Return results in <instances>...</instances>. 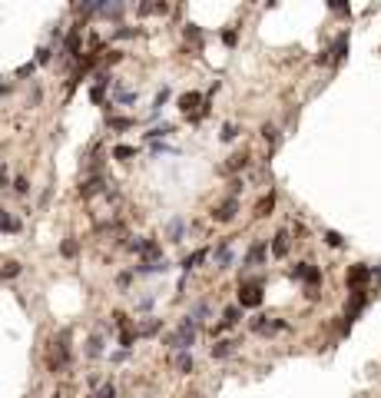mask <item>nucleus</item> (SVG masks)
Masks as SVG:
<instances>
[{"label": "nucleus", "mask_w": 381, "mask_h": 398, "mask_svg": "<svg viewBox=\"0 0 381 398\" xmlns=\"http://www.w3.org/2000/svg\"><path fill=\"white\" fill-rule=\"evenodd\" d=\"M262 136H265V143H272V146H275L279 133H275V127H272V123H265V127H262Z\"/></svg>", "instance_id": "7c9ffc66"}, {"label": "nucleus", "mask_w": 381, "mask_h": 398, "mask_svg": "<svg viewBox=\"0 0 381 398\" xmlns=\"http://www.w3.org/2000/svg\"><path fill=\"white\" fill-rule=\"evenodd\" d=\"M196 332H199V322H196L193 316H186V319H182V325H179V332L169 335V345L179 348V352H189V348L196 345Z\"/></svg>", "instance_id": "f257e3e1"}, {"label": "nucleus", "mask_w": 381, "mask_h": 398, "mask_svg": "<svg viewBox=\"0 0 381 398\" xmlns=\"http://www.w3.org/2000/svg\"><path fill=\"white\" fill-rule=\"evenodd\" d=\"M96 398H116V385H113V382H107V385L96 392Z\"/></svg>", "instance_id": "2f4dec72"}, {"label": "nucleus", "mask_w": 381, "mask_h": 398, "mask_svg": "<svg viewBox=\"0 0 381 398\" xmlns=\"http://www.w3.org/2000/svg\"><path fill=\"white\" fill-rule=\"evenodd\" d=\"M206 256H209V249H196L193 256H186V262H182V269H186V272H189V269H196V265H199L202 259H206Z\"/></svg>", "instance_id": "aec40b11"}, {"label": "nucleus", "mask_w": 381, "mask_h": 398, "mask_svg": "<svg viewBox=\"0 0 381 398\" xmlns=\"http://www.w3.org/2000/svg\"><path fill=\"white\" fill-rule=\"evenodd\" d=\"M133 272H136V276H163V272H169V262H166V259L139 262V265H133Z\"/></svg>", "instance_id": "39448f33"}, {"label": "nucleus", "mask_w": 381, "mask_h": 398, "mask_svg": "<svg viewBox=\"0 0 381 398\" xmlns=\"http://www.w3.org/2000/svg\"><path fill=\"white\" fill-rule=\"evenodd\" d=\"M173 365H176V368H179V372H182V375H189V372H193V368H196V362H193V355H189V352H176V359H173Z\"/></svg>", "instance_id": "f8f14e48"}, {"label": "nucleus", "mask_w": 381, "mask_h": 398, "mask_svg": "<svg viewBox=\"0 0 381 398\" xmlns=\"http://www.w3.org/2000/svg\"><path fill=\"white\" fill-rule=\"evenodd\" d=\"M186 37H189V40H199V37H202V33H199V27H196V24H189V27H186Z\"/></svg>", "instance_id": "c9c22d12"}, {"label": "nucleus", "mask_w": 381, "mask_h": 398, "mask_svg": "<svg viewBox=\"0 0 381 398\" xmlns=\"http://www.w3.org/2000/svg\"><path fill=\"white\" fill-rule=\"evenodd\" d=\"M150 305H153V296H143V299H139V302H136V309H143V312H146V309H150Z\"/></svg>", "instance_id": "4c0bfd02"}, {"label": "nucleus", "mask_w": 381, "mask_h": 398, "mask_svg": "<svg viewBox=\"0 0 381 398\" xmlns=\"http://www.w3.org/2000/svg\"><path fill=\"white\" fill-rule=\"evenodd\" d=\"M199 103H202L199 93H182L179 96V110H182V113H189V116H196V107H199Z\"/></svg>", "instance_id": "9d476101"}, {"label": "nucleus", "mask_w": 381, "mask_h": 398, "mask_svg": "<svg viewBox=\"0 0 381 398\" xmlns=\"http://www.w3.org/2000/svg\"><path fill=\"white\" fill-rule=\"evenodd\" d=\"M113 156H116V159H130V156H136V150H133V146H116Z\"/></svg>", "instance_id": "c85d7f7f"}, {"label": "nucleus", "mask_w": 381, "mask_h": 398, "mask_svg": "<svg viewBox=\"0 0 381 398\" xmlns=\"http://www.w3.org/2000/svg\"><path fill=\"white\" fill-rule=\"evenodd\" d=\"M239 319H242V309H239V305H229V309L222 312V325H219V329H229V325H236Z\"/></svg>", "instance_id": "dca6fc26"}, {"label": "nucleus", "mask_w": 381, "mask_h": 398, "mask_svg": "<svg viewBox=\"0 0 381 398\" xmlns=\"http://www.w3.org/2000/svg\"><path fill=\"white\" fill-rule=\"evenodd\" d=\"M232 352H236V342H232V339H222V342L213 345V359H229Z\"/></svg>", "instance_id": "ddd939ff"}, {"label": "nucleus", "mask_w": 381, "mask_h": 398, "mask_svg": "<svg viewBox=\"0 0 381 398\" xmlns=\"http://www.w3.org/2000/svg\"><path fill=\"white\" fill-rule=\"evenodd\" d=\"M107 179H100V176H93V179H87V183L80 186V196L83 199H90V196H96V193H107Z\"/></svg>", "instance_id": "0eeeda50"}, {"label": "nucleus", "mask_w": 381, "mask_h": 398, "mask_svg": "<svg viewBox=\"0 0 381 398\" xmlns=\"http://www.w3.org/2000/svg\"><path fill=\"white\" fill-rule=\"evenodd\" d=\"M0 229H4V233H20V222L13 219V216H7L4 209H0Z\"/></svg>", "instance_id": "412c9836"}, {"label": "nucleus", "mask_w": 381, "mask_h": 398, "mask_svg": "<svg viewBox=\"0 0 381 398\" xmlns=\"http://www.w3.org/2000/svg\"><path fill=\"white\" fill-rule=\"evenodd\" d=\"M33 64H50V47H40L37 50V60Z\"/></svg>", "instance_id": "473e14b6"}, {"label": "nucleus", "mask_w": 381, "mask_h": 398, "mask_svg": "<svg viewBox=\"0 0 381 398\" xmlns=\"http://www.w3.org/2000/svg\"><path fill=\"white\" fill-rule=\"evenodd\" d=\"M166 100H169V87H163V90L156 93V103H153V116H156L159 110H163V103H166Z\"/></svg>", "instance_id": "cd10ccee"}, {"label": "nucleus", "mask_w": 381, "mask_h": 398, "mask_svg": "<svg viewBox=\"0 0 381 398\" xmlns=\"http://www.w3.org/2000/svg\"><path fill=\"white\" fill-rule=\"evenodd\" d=\"M87 355L90 359H100L103 355V335H93V339L87 342Z\"/></svg>", "instance_id": "6ab92c4d"}, {"label": "nucleus", "mask_w": 381, "mask_h": 398, "mask_svg": "<svg viewBox=\"0 0 381 398\" xmlns=\"http://www.w3.org/2000/svg\"><path fill=\"white\" fill-rule=\"evenodd\" d=\"M159 329H163V322H159V319H146V322H136V339H139V335H156Z\"/></svg>", "instance_id": "2eb2a0df"}, {"label": "nucleus", "mask_w": 381, "mask_h": 398, "mask_svg": "<svg viewBox=\"0 0 381 398\" xmlns=\"http://www.w3.org/2000/svg\"><path fill=\"white\" fill-rule=\"evenodd\" d=\"M173 133V123H163V127H153L150 133H146V139H163V136H169Z\"/></svg>", "instance_id": "4be33fe9"}, {"label": "nucleus", "mask_w": 381, "mask_h": 398, "mask_svg": "<svg viewBox=\"0 0 381 398\" xmlns=\"http://www.w3.org/2000/svg\"><path fill=\"white\" fill-rule=\"evenodd\" d=\"M236 136H239V127H232V123H225L222 133H219V139H222V143H232Z\"/></svg>", "instance_id": "393cba45"}, {"label": "nucleus", "mask_w": 381, "mask_h": 398, "mask_svg": "<svg viewBox=\"0 0 381 398\" xmlns=\"http://www.w3.org/2000/svg\"><path fill=\"white\" fill-rule=\"evenodd\" d=\"M236 213H239V199H236V196H229V199L222 202V206H216V209H213V219H216V222H232V219H236Z\"/></svg>", "instance_id": "20e7f679"}, {"label": "nucleus", "mask_w": 381, "mask_h": 398, "mask_svg": "<svg viewBox=\"0 0 381 398\" xmlns=\"http://www.w3.org/2000/svg\"><path fill=\"white\" fill-rule=\"evenodd\" d=\"M107 87H110V76L100 73V76H96V83H93V90H90V100H93V103H103V96H107Z\"/></svg>", "instance_id": "1a4fd4ad"}, {"label": "nucleus", "mask_w": 381, "mask_h": 398, "mask_svg": "<svg viewBox=\"0 0 381 398\" xmlns=\"http://www.w3.org/2000/svg\"><path fill=\"white\" fill-rule=\"evenodd\" d=\"M368 276H371V269H368V265H351V269H348V285L358 292V285H365V282H368Z\"/></svg>", "instance_id": "423d86ee"}, {"label": "nucleus", "mask_w": 381, "mask_h": 398, "mask_svg": "<svg viewBox=\"0 0 381 398\" xmlns=\"http://www.w3.org/2000/svg\"><path fill=\"white\" fill-rule=\"evenodd\" d=\"M325 242H328L331 249H342V246H345V239H342L338 233H325Z\"/></svg>", "instance_id": "c756f323"}, {"label": "nucleus", "mask_w": 381, "mask_h": 398, "mask_svg": "<svg viewBox=\"0 0 381 398\" xmlns=\"http://www.w3.org/2000/svg\"><path fill=\"white\" fill-rule=\"evenodd\" d=\"M76 50H80V30H73L67 37V53H70V57H76Z\"/></svg>", "instance_id": "5701e85b"}, {"label": "nucleus", "mask_w": 381, "mask_h": 398, "mask_svg": "<svg viewBox=\"0 0 381 398\" xmlns=\"http://www.w3.org/2000/svg\"><path fill=\"white\" fill-rule=\"evenodd\" d=\"M232 262H236L232 246H229V242H219V246H216V269H229Z\"/></svg>", "instance_id": "6e6552de"}, {"label": "nucleus", "mask_w": 381, "mask_h": 398, "mask_svg": "<svg viewBox=\"0 0 381 398\" xmlns=\"http://www.w3.org/2000/svg\"><path fill=\"white\" fill-rule=\"evenodd\" d=\"M13 190H17L20 196H27V190H30V186H27V179H17V183H13Z\"/></svg>", "instance_id": "e433bc0d"}, {"label": "nucleus", "mask_w": 381, "mask_h": 398, "mask_svg": "<svg viewBox=\"0 0 381 398\" xmlns=\"http://www.w3.org/2000/svg\"><path fill=\"white\" fill-rule=\"evenodd\" d=\"M222 40H225V44L232 47V44H236V30H225V33H222Z\"/></svg>", "instance_id": "58836bf2"}, {"label": "nucleus", "mask_w": 381, "mask_h": 398, "mask_svg": "<svg viewBox=\"0 0 381 398\" xmlns=\"http://www.w3.org/2000/svg\"><path fill=\"white\" fill-rule=\"evenodd\" d=\"M262 259H265V242H256V246H249L242 265H262Z\"/></svg>", "instance_id": "9b49d317"}, {"label": "nucleus", "mask_w": 381, "mask_h": 398, "mask_svg": "<svg viewBox=\"0 0 381 398\" xmlns=\"http://www.w3.org/2000/svg\"><path fill=\"white\" fill-rule=\"evenodd\" d=\"M292 279H302L305 285H319L322 282V272L315 269V265H308V262H299V265H292Z\"/></svg>", "instance_id": "7ed1b4c3"}, {"label": "nucleus", "mask_w": 381, "mask_h": 398, "mask_svg": "<svg viewBox=\"0 0 381 398\" xmlns=\"http://www.w3.org/2000/svg\"><path fill=\"white\" fill-rule=\"evenodd\" d=\"M272 206H275V193H269V196H262V199H259V206H256V216H259V219H265V216L272 213Z\"/></svg>", "instance_id": "f3484780"}, {"label": "nucleus", "mask_w": 381, "mask_h": 398, "mask_svg": "<svg viewBox=\"0 0 381 398\" xmlns=\"http://www.w3.org/2000/svg\"><path fill=\"white\" fill-rule=\"evenodd\" d=\"M110 127L113 130H130L133 120H130V116H110Z\"/></svg>", "instance_id": "a878e982"}, {"label": "nucleus", "mask_w": 381, "mask_h": 398, "mask_svg": "<svg viewBox=\"0 0 381 398\" xmlns=\"http://www.w3.org/2000/svg\"><path fill=\"white\" fill-rule=\"evenodd\" d=\"M60 253H63V256H76V242H73V239H67V242L60 246Z\"/></svg>", "instance_id": "72a5a7b5"}, {"label": "nucleus", "mask_w": 381, "mask_h": 398, "mask_svg": "<svg viewBox=\"0 0 381 398\" xmlns=\"http://www.w3.org/2000/svg\"><path fill=\"white\" fill-rule=\"evenodd\" d=\"M33 70H37V64H33V60H30V64H24V67H20V70H17V76H30V73H33Z\"/></svg>", "instance_id": "f704fd0d"}, {"label": "nucleus", "mask_w": 381, "mask_h": 398, "mask_svg": "<svg viewBox=\"0 0 381 398\" xmlns=\"http://www.w3.org/2000/svg\"><path fill=\"white\" fill-rule=\"evenodd\" d=\"M13 276H20V262H7L0 269V279H13Z\"/></svg>", "instance_id": "bb28decb"}, {"label": "nucleus", "mask_w": 381, "mask_h": 398, "mask_svg": "<svg viewBox=\"0 0 381 398\" xmlns=\"http://www.w3.org/2000/svg\"><path fill=\"white\" fill-rule=\"evenodd\" d=\"M285 253H288V233H275L272 236V256H279V259H282Z\"/></svg>", "instance_id": "4468645a"}, {"label": "nucleus", "mask_w": 381, "mask_h": 398, "mask_svg": "<svg viewBox=\"0 0 381 398\" xmlns=\"http://www.w3.org/2000/svg\"><path fill=\"white\" fill-rule=\"evenodd\" d=\"M166 233H169V242H179L182 233H186V222H182V219H173V222L166 226Z\"/></svg>", "instance_id": "a211bd4d"}, {"label": "nucleus", "mask_w": 381, "mask_h": 398, "mask_svg": "<svg viewBox=\"0 0 381 398\" xmlns=\"http://www.w3.org/2000/svg\"><path fill=\"white\" fill-rule=\"evenodd\" d=\"M245 163H249V156L245 153H236V156H229V170L236 173V170H245Z\"/></svg>", "instance_id": "b1692460"}, {"label": "nucleus", "mask_w": 381, "mask_h": 398, "mask_svg": "<svg viewBox=\"0 0 381 398\" xmlns=\"http://www.w3.org/2000/svg\"><path fill=\"white\" fill-rule=\"evenodd\" d=\"M262 285L259 282H245L242 289H239V309H259L262 305Z\"/></svg>", "instance_id": "f03ea898"}]
</instances>
